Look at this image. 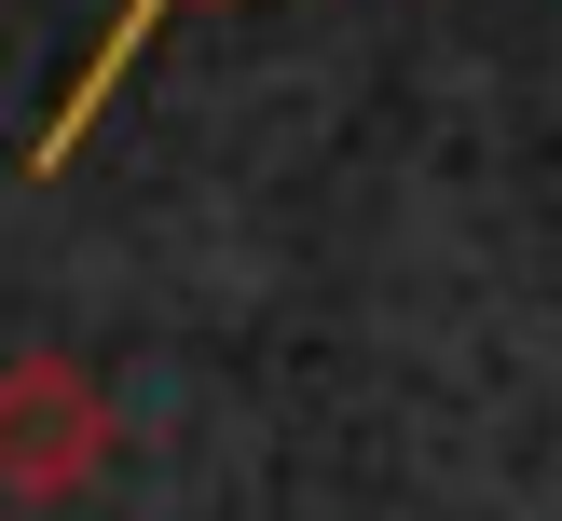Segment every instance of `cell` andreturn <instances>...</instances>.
Returning <instances> with one entry per match:
<instances>
[{"label":"cell","mask_w":562,"mask_h":521,"mask_svg":"<svg viewBox=\"0 0 562 521\" xmlns=\"http://www.w3.org/2000/svg\"><path fill=\"white\" fill-rule=\"evenodd\" d=\"M110 453H124V411L82 356H55V343L0 356V508H69V494L110 480Z\"/></svg>","instance_id":"obj_1"},{"label":"cell","mask_w":562,"mask_h":521,"mask_svg":"<svg viewBox=\"0 0 562 521\" xmlns=\"http://www.w3.org/2000/svg\"><path fill=\"white\" fill-rule=\"evenodd\" d=\"M165 14H192V0H110V42L82 55V82H69V97H55V124L27 137V179H55V165H69L82 137H97V110L124 97V69H137V55H151V27H165Z\"/></svg>","instance_id":"obj_2"}]
</instances>
